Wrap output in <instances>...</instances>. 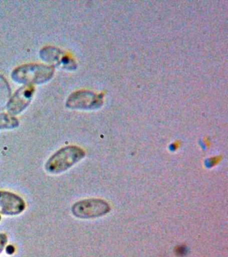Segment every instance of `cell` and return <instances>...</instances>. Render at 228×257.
Returning <instances> with one entry per match:
<instances>
[{"label":"cell","instance_id":"1","mask_svg":"<svg viewBox=\"0 0 228 257\" xmlns=\"http://www.w3.org/2000/svg\"><path fill=\"white\" fill-rule=\"evenodd\" d=\"M55 74L53 66L43 64H26L15 68L12 72V78L17 83L42 84L50 81Z\"/></svg>","mask_w":228,"mask_h":257},{"label":"cell","instance_id":"2","mask_svg":"<svg viewBox=\"0 0 228 257\" xmlns=\"http://www.w3.org/2000/svg\"><path fill=\"white\" fill-rule=\"evenodd\" d=\"M85 156V152L79 147H64L47 160L45 164V170L51 174H62L83 160Z\"/></svg>","mask_w":228,"mask_h":257},{"label":"cell","instance_id":"3","mask_svg":"<svg viewBox=\"0 0 228 257\" xmlns=\"http://www.w3.org/2000/svg\"><path fill=\"white\" fill-rule=\"evenodd\" d=\"M71 210L77 218L89 219L107 214L110 210V207L107 202L100 199H87L75 203Z\"/></svg>","mask_w":228,"mask_h":257},{"label":"cell","instance_id":"4","mask_svg":"<svg viewBox=\"0 0 228 257\" xmlns=\"http://www.w3.org/2000/svg\"><path fill=\"white\" fill-rule=\"evenodd\" d=\"M35 93V86L31 84L24 85L19 88L11 96L6 105L8 113L15 116L21 114L29 106Z\"/></svg>","mask_w":228,"mask_h":257},{"label":"cell","instance_id":"5","mask_svg":"<svg viewBox=\"0 0 228 257\" xmlns=\"http://www.w3.org/2000/svg\"><path fill=\"white\" fill-rule=\"evenodd\" d=\"M25 209V200L19 195L9 191H0V214L17 216Z\"/></svg>","mask_w":228,"mask_h":257},{"label":"cell","instance_id":"6","mask_svg":"<svg viewBox=\"0 0 228 257\" xmlns=\"http://www.w3.org/2000/svg\"><path fill=\"white\" fill-rule=\"evenodd\" d=\"M40 56L44 61L58 67L71 69L73 66V60L63 50L53 46L43 48L40 52Z\"/></svg>","mask_w":228,"mask_h":257},{"label":"cell","instance_id":"7","mask_svg":"<svg viewBox=\"0 0 228 257\" xmlns=\"http://www.w3.org/2000/svg\"><path fill=\"white\" fill-rule=\"evenodd\" d=\"M94 96L91 92L78 91L74 92L68 98L66 106L71 109H87L91 108L94 104Z\"/></svg>","mask_w":228,"mask_h":257},{"label":"cell","instance_id":"8","mask_svg":"<svg viewBox=\"0 0 228 257\" xmlns=\"http://www.w3.org/2000/svg\"><path fill=\"white\" fill-rule=\"evenodd\" d=\"M19 120L9 113H0V130H14L19 126Z\"/></svg>","mask_w":228,"mask_h":257},{"label":"cell","instance_id":"9","mask_svg":"<svg viewBox=\"0 0 228 257\" xmlns=\"http://www.w3.org/2000/svg\"><path fill=\"white\" fill-rule=\"evenodd\" d=\"M11 90L9 82L3 76H0V105L1 106H3V103L7 104L11 98Z\"/></svg>","mask_w":228,"mask_h":257},{"label":"cell","instance_id":"10","mask_svg":"<svg viewBox=\"0 0 228 257\" xmlns=\"http://www.w3.org/2000/svg\"><path fill=\"white\" fill-rule=\"evenodd\" d=\"M7 242V235L5 234V233H0V254H1L4 249H5Z\"/></svg>","mask_w":228,"mask_h":257}]
</instances>
